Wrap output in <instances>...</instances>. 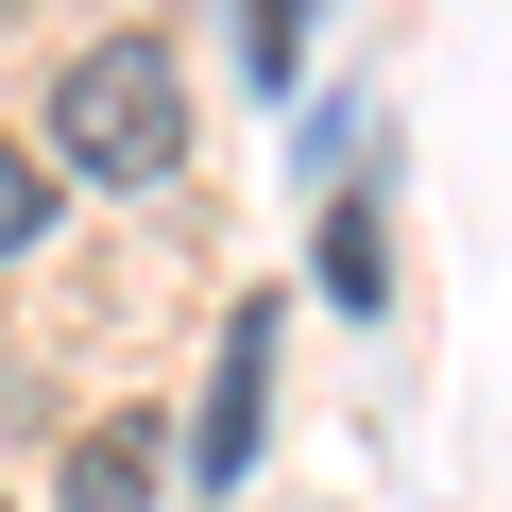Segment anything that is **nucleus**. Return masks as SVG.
Wrapping results in <instances>:
<instances>
[{
  "instance_id": "f257e3e1",
  "label": "nucleus",
  "mask_w": 512,
  "mask_h": 512,
  "mask_svg": "<svg viewBox=\"0 0 512 512\" xmlns=\"http://www.w3.org/2000/svg\"><path fill=\"white\" fill-rule=\"evenodd\" d=\"M52 171H86V188H171L188 171V69H171V35H103L52 86Z\"/></svg>"
},
{
  "instance_id": "f03ea898",
  "label": "nucleus",
  "mask_w": 512,
  "mask_h": 512,
  "mask_svg": "<svg viewBox=\"0 0 512 512\" xmlns=\"http://www.w3.org/2000/svg\"><path fill=\"white\" fill-rule=\"evenodd\" d=\"M274 359H291V308H274V291H239V325H222V359H205V427H188V478H205V495H239V478H256Z\"/></svg>"
},
{
  "instance_id": "7ed1b4c3",
  "label": "nucleus",
  "mask_w": 512,
  "mask_h": 512,
  "mask_svg": "<svg viewBox=\"0 0 512 512\" xmlns=\"http://www.w3.org/2000/svg\"><path fill=\"white\" fill-rule=\"evenodd\" d=\"M154 495H171V410H103L69 444V495L52 512H154Z\"/></svg>"
},
{
  "instance_id": "20e7f679",
  "label": "nucleus",
  "mask_w": 512,
  "mask_h": 512,
  "mask_svg": "<svg viewBox=\"0 0 512 512\" xmlns=\"http://www.w3.org/2000/svg\"><path fill=\"white\" fill-rule=\"evenodd\" d=\"M35 239H52V154L0 137V256H35Z\"/></svg>"
},
{
  "instance_id": "39448f33",
  "label": "nucleus",
  "mask_w": 512,
  "mask_h": 512,
  "mask_svg": "<svg viewBox=\"0 0 512 512\" xmlns=\"http://www.w3.org/2000/svg\"><path fill=\"white\" fill-rule=\"evenodd\" d=\"M325 291H342V308H376V291H393V256H376V205H342V239H325Z\"/></svg>"
},
{
  "instance_id": "423d86ee",
  "label": "nucleus",
  "mask_w": 512,
  "mask_h": 512,
  "mask_svg": "<svg viewBox=\"0 0 512 512\" xmlns=\"http://www.w3.org/2000/svg\"><path fill=\"white\" fill-rule=\"evenodd\" d=\"M291 18H308V0H256V18H239L256 35V86H291Z\"/></svg>"
}]
</instances>
